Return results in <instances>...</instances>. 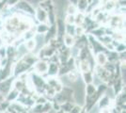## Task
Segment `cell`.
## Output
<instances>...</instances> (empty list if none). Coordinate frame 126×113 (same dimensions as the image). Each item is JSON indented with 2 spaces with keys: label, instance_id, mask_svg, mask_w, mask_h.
Listing matches in <instances>:
<instances>
[{
  "label": "cell",
  "instance_id": "3957f363",
  "mask_svg": "<svg viewBox=\"0 0 126 113\" xmlns=\"http://www.w3.org/2000/svg\"><path fill=\"white\" fill-rule=\"evenodd\" d=\"M47 71H48V74H49V75H56V74L58 73V67H57V64L52 63L51 65H49Z\"/></svg>",
  "mask_w": 126,
  "mask_h": 113
},
{
  "label": "cell",
  "instance_id": "30bf717a",
  "mask_svg": "<svg viewBox=\"0 0 126 113\" xmlns=\"http://www.w3.org/2000/svg\"><path fill=\"white\" fill-rule=\"evenodd\" d=\"M35 45H36V42L33 41V40H30V41H28L26 43V47L27 49H29V50H32V49L35 47Z\"/></svg>",
  "mask_w": 126,
  "mask_h": 113
},
{
  "label": "cell",
  "instance_id": "4fadbf2b",
  "mask_svg": "<svg viewBox=\"0 0 126 113\" xmlns=\"http://www.w3.org/2000/svg\"><path fill=\"white\" fill-rule=\"evenodd\" d=\"M68 12H69V14H70V15H73L74 12H75V10H74V6H69Z\"/></svg>",
  "mask_w": 126,
  "mask_h": 113
},
{
  "label": "cell",
  "instance_id": "7c38bea8",
  "mask_svg": "<svg viewBox=\"0 0 126 113\" xmlns=\"http://www.w3.org/2000/svg\"><path fill=\"white\" fill-rule=\"evenodd\" d=\"M80 108L79 107H74V108H72V109H71V111H70V113H80Z\"/></svg>",
  "mask_w": 126,
  "mask_h": 113
},
{
  "label": "cell",
  "instance_id": "5bb4252c",
  "mask_svg": "<svg viewBox=\"0 0 126 113\" xmlns=\"http://www.w3.org/2000/svg\"><path fill=\"white\" fill-rule=\"evenodd\" d=\"M48 29V27L45 26V27H42V26H40V27L38 28V31L39 32H44V31H46Z\"/></svg>",
  "mask_w": 126,
  "mask_h": 113
},
{
  "label": "cell",
  "instance_id": "8992f818",
  "mask_svg": "<svg viewBox=\"0 0 126 113\" xmlns=\"http://www.w3.org/2000/svg\"><path fill=\"white\" fill-rule=\"evenodd\" d=\"M84 78H85V81L87 82V83H90L91 81H92V75H91V73L90 72H85L84 74Z\"/></svg>",
  "mask_w": 126,
  "mask_h": 113
},
{
  "label": "cell",
  "instance_id": "8fae6325",
  "mask_svg": "<svg viewBox=\"0 0 126 113\" xmlns=\"http://www.w3.org/2000/svg\"><path fill=\"white\" fill-rule=\"evenodd\" d=\"M65 41H66V44L67 45H73L74 43V40L72 38V36L71 35H67L66 37H65Z\"/></svg>",
  "mask_w": 126,
  "mask_h": 113
},
{
  "label": "cell",
  "instance_id": "6da1fadb",
  "mask_svg": "<svg viewBox=\"0 0 126 113\" xmlns=\"http://www.w3.org/2000/svg\"><path fill=\"white\" fill-rule=\"evenodd\" d=\"M18 8L21 9V10H24V11H27V12H30V13H33L34 11L31 8V6L29 5L28 3H26V1H22L20 3H18Z\"/></svg>",
  "mask_w": 126,
  "mask_h": 113
},
{
  "label": "cell",
  "instance_id": "5b68a950",
  "mask_svg": "<svg viewBox=\"0 0 126 113\" xmlns=\"http://www.w3.org/2000/svg\"><path fill=\"white\" fill-rule=\"evenodd\" d=\"M77 78H78V75H77V73L76 72H74V71H71V72H69L68 74V79L70 81H72V82H74V81L77 80Z\"/></svg>",
  "mask_w": 126,
  "mask_h": 113
},
{
  "label": "cell",
  "instance_id": "ba28073f",
  "mask_svg": "<svg viewBox=\"0 0 126 113\" xmlns=\"http://www.w3.org/2000/svg\"><path fill=\"white\" fill-rule=\"evenodd\" d=\"M87 94H88V96H90V95H92V94H94L95 92V88L94 86H92V85H90L89 84V86L87 87Z\"/></svg>",
  "mask_w": 126,
  "mask_h": 113
},
{
  "label": "cell",
  "instance_id": "52a82bcc",
  "mask_svg": "<svg viewBox=\"0 0 126 113\" xmlns=\"http://www.w3.org/2000/svg\"><path fill=\"white\" fill-rule=\"evenodd\" d=\"M97 59H98V62L100 65H104L106 62V58H105V55L103 54H99L98 57H97Z\"/></svg>",
  "mask_w": 126,
  "mask_h": 113
},
{
  "label": "cell",
  "instance_id": "7a4b0ae2",
  "mask_svg": "<svg viewBox=\"0 0 126 113\" xmlns=\"http://www.w3.org/2000/svg\"><path fill=\"white\" fill-rule=\"evenodd\" d=\"M36 70L39 73H44L48 70V65L43 61L42 62H38L37 65H36Z\"/></svg>",
  "mask_w": 126,
  "mask_h": 113
},
{
  "label": "cell",
  "instance_id": "277c9868",
  "mask_svg": "<svg viewBox=\"0 0 126 113\" xmlns=\"http://www.w3.org/2000/svg\"><path fill=\"white\" fill-rule=\"evenodd\" d=\"M38 18H39V20L44 22L47 19V14H46V12L43 11V10H41V9L38 10Z\"/></svg>",
  "mask_w": 126,
  "mask_h": 113
},
{
  "label": "cell",
  "instance_id": "9c48e42d",
  "mask_svg": "<svg viewBox=\"0 0 126 113\" xmlns=\"http://www.w3.org/2000/svg\"><path fill=\"white\" fill-rule=\"evenodd\" d=\"M109 105V99L107 97H104L100 102V107L101 108H105Z\"/></svg>",
  "mask_w": 126,
  "mask_h": 113
},
{
  "label": "cell",
  "instance_id": "e0dca14e",
  "mask_svg": "<svg viewBox=\"0 0 126 113\" xmlns=\"http://www.w3.org/2000/svg\"><path fill=\"white\" fill-rule=\"evenodd\" d=\"M58 113H64V112H62V111H61V112H58Z\"/></svg>",
  "mask_w": 126,
  "mask_h": 113
},
{
  "label": "cell",
  "instance_id": "9a60e30c",
  "mask_svg": "<svg viewBox=\"0 0 126 113\" xmlns=\"http://www.w3.org/2000/svg\"><path fill=\"white\" fill-rule=\"evenodd\" d=\"M101 113H110V111H109L108 108H103L102 111H101Z\"/></svg>",
  "mask_w": 126,
  "mask_h": 113
},
{
  "label": "cell",
  "instance_id": "2e32d148",
  "mask_svg": "<svg viewBox=\"0 0 126 113\" xmlns=\"http://www.w3.org/2000/svg\"><path fill=\"white\" fill-rule=\"evenodd\" d=\"M8 1H9V4H10V5H13V4L17 3L18 0H8Z\"/></svg>",
  "mask_w": 126,
  "mask_h": 113
}]
</instances>
